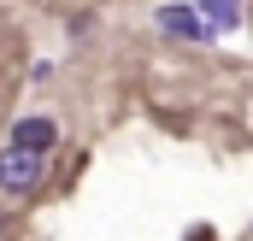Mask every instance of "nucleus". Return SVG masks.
<instances>
[{
	"instance_id": "1",
	"label": "nucleus",
	"mask_w": 253,
	"mask_h": 241,
	"mask_svg": "<svg viewBox=\"0 0 253 241\" xmlns=\"http://www.w3.org/2000/svg\"><path fill=\"white\" fill-rule=\"evenodd\" d=\"M36 182H42V159L36 153H18V147L0 153V188L6 194H30Z\"/></svg>"
},
{
	"instance_id": "2",
	"label": "nucleus",
	"mask_w": 253,
	"mask_h": 241,
	"mask_svg": "<svg viewBox=\"0 0 253 241\" xmlns=\"http://www.w3.org/2000/svg\"><path fill=\"white\" fill-rule=\"evenodd\" d=\"M53 141H59V123L53 118H18V129H12V147H18V153H36V159H42Z\"/></svg>"
},
{
	"instance_id": "3",
	"label": "nucleus",
	"mask_w": 253,
	"mask_h": 241,
	"mask_svg": "<svg viewBox=\"0 0 253 241\" xmlns=\"http://www.w3.org/2000/svg\"><path fill=\"white\" fill-rule=\"evenodd\" d=\"M159 30L177 36V41H206V24H200V12H189V6H159Z\"/></svg>"
},
{
	"instance_id": "4",
	"label": "nucleus",
	"mask_w": 253,
	"mask_h": 241,
	"mask_svg": "<svg viewBox=\"0 0 253 241\" xmlns=\"http://www.w3.org/2000/svg\"><path fill=\"white\" fill-rule=\"evenodd\" d=\"M200 12H206V18H200L206 30H212V24H218V30H236V24H242V0H200Z\"/></svg>"
}]
</instances>
